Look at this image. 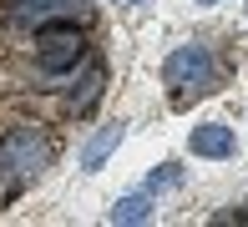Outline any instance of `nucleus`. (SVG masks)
<instances>
[{
  "instance_id": "nucleus-7",
  "label": "nucleus",
  "mask_w": 248,
  "mask_h": 227,
  "mask_svg": "<svg viewBox=\"0 0 248 227\" xmlns=\"http://www.w3.org/2000/svg\"><path fill=\"white\" fill-rule=\"evenodd\" d=\"M96 91H101V71H96V66H92V71H86V86H81V96H76V106H92V101H96Z\"/></svg>"
},
{
  "instance_id": "nucleus-4",
  "label": "nucleus",
  "mask_w": 248,
  "mask_h": 227,
  "mask_svg": "<svg viewBox=\"0 0 248 227\" xmlns=\"http://www.w3.org/2000/svg\"><path fill=\"white\" fill-rule=\"evenodd\" d=\"M187 146H193L198 156H233V131L223 127V121H202V127H193V136H187Z\"/></svg>"
},
{
  "instance_id": "nucleus-1",
  "label": "nucleus",
  "mask_w": 248,
  "mask_h": 227,
  "mask_svg": "<svg viewBox=\"0 0 248 227\" xmlns=\"http://www.w3.org/2000/svg\"><path fill=\"white\" fill-rule=\"evenodd\" d=\"M86 56V41L76 36V26H51L36 36V61L41 71H71L76 61Z\"/></svg>"
},
{
  "instance_id": "nucleus-6",
  "label": "nucleus",
  "mask_w": 248,
  "mask_h": 227,
  "mask_svg": "<svg viewBox=\"0 0 248 227\" xmlns=\"http://www.w3.org/2000/svg\"><path fill=\"white\" fill-rule=\"evenodd\" d=\"M147 217H152L147 197H122L117 207H111V222H147Z\"/></svg>"
},
{
  "instance_id": "nucleus-8",
  "label": "nucleus",
  "mask_w": 248,
  "mask_h": 227,
  "mask_svg": "<svg viewBox=\"0 0 248 227\" xmlns=\"http://www.w3.org/2000/svg\"><path fill=\"white\" fill-rule=\"evenodd\" d=\"M177 182H183V172H172V167H167V172H152V182H147V187L157 192V187H177Z\"/></svg>"
},
{
  "instance_id": "nucleus-9",
  "label": "nucleus",
  "mask_w": 248,
  "mask_h": 227,
  "mask_svg": "<svg viewBox=\"0 0 248 227\" xmlns=\"http://www.w3.org/2000/svg\"><path fill=\"white\" fill-rule=\"evenodd\" d=\"M51 10H61V0H36V15H51Z\"/></svg>"
},
{
  "instance_id": "nucleus-2",
  "label": "nucleus",
  "mask_w": 248,
  "mask_h": 227,
  "mask_svg": "<svg viewBox=\"0 0 248 227\" xmlns=\"http://www.w3.org/2000/svg\"><path fill=\"white\" fill-rule=\"evenodd\" d=\"M41 162H46V142L36 131H10L5 136V146H0V177L26 182V177L41 172Z\"/></svg>"
},
{
  "instance_id": "nucleus-11",
  "label": "nucleus",
  "mask_w": 248,
  "mask_h": 227,
  "mask_svg": "<svg viewBox=\"0 0 248 227\" xmlns=\"http://www.w3.org/2000/svg\"><path fill=\"white\" fill-rule=\"evenodd\" d=\"M127 5H137V0H127Z\"/></svg>"
},
{
  "instance_id": "nucleus-3",
  "label": "nucleus",
  "mask_w": 248,
  "mask_h": 227,
  "mask_svg": "<svg viewBox=\"0 0 248 227\" xmlns=\"http://www.w3.org/2000/svg\"><path fill=\"white\" fill-rule=\"evenodd\" d=\"M167 86H208L213 81V56L208 45H177L167 56Z\"/></svg>"
},
{
  "instance_id": "nucleus-5",
  "label": "nucleus",
  "mask_w": 248,
  "mask_h": 227,
  "mask_svg": "<svg viewBox=\"0 0 248 227\" xmlns=\"http://www.w3.org/2000/svg\"><path fill=\"white\" fill-rule=\"evenodd\" d=\"M117 142H122V127H107V131H101L96 142H92V146L81 152V167H86V172H96V167L107 162L111 152H117Z\"/></svg>"
},
{
  "instance_id": "nucleus-10",
  "label": "nucleus",
  "mask_w": 248,
  "mask_h": 227,
  "mask_svg": "<svg viewBox=\"0 0 248 227\" xmlns=\"http://www.w3.org/2000/svg\"><path fill=\"white\" fill-rule=\"evenodd\" d=\"M198 5H218V0H198Z\"/></svg>"
}]
</instances>
